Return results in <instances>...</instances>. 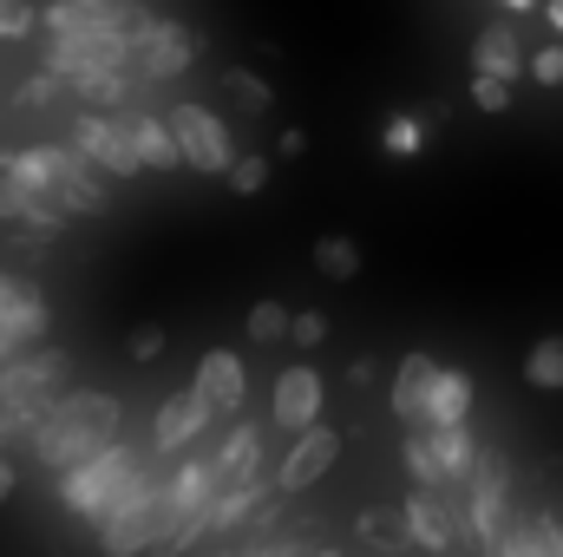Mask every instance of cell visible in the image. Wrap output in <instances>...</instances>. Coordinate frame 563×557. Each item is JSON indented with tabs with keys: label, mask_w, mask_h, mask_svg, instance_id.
Segmentation results:
<instances>
[{
	"label": "cell",
	"mask_w": 563,
	"mask_h": 557,
	"mask_svg": "<svg viewBox=\"0 0 563 557\" xmlns=\"http://www.w3.org/2000/svg\"><path fill=\"white\" fill-rule=\"evenodd\" d=\"M119 426H125V401H119V394L79 387V394H66V401L46 407L40 433H33V459L66 479V472H79V466H92L106 446H119V439H125Z\"/></svg>",
	"instance_id": "6da1fadb"
},
{
	"label": "cell",
	"mask_w": 563,
	"mask_h": 557,
	"mask_svg": "<svg viewBox=\"0 0 563 557\" xmlns=\"http://www.w3.org/2000/svg\"><path fill=\"white\" fill-rule=\"evenodd\" d=\"M0 171L46 190L66 217H99L106 210V177L73 151V144H26V151H0Z\"/></svg>",
	"instance_id": "7a4b0ae2"
},
{
	"label": "cell",
	"mask_w": 563,
	"mask_h": 557,
	"mask_svg": "<svg viewBox=\"0 0 563 557\" xmlns=\"http://www.w3.org/2000/svg\"><path fill=\"white\" fill-rule=\"evenodd\" d=\"M164 532H170V505H164V479H151V472H139V479L125 485V499L99 518V545H106V557L157 551Z\"/></svg>",
	"instance_id": "3957f363"
},
{
	"label": "cell",
	"mask_w": 563,
	"mask_h": 557,
	"mask_svg": "<svg viewBox=\"0 0 563 557\" xmlns=\"http://www.w3.org/2000/svg\"><path fill=\"white\" fill-rule=\"evenodd\" d=\"M478 452H485V446L472 439V426H413L407 446H400V459H407V472L420 479V492H465Z\"/></svg>",
	"instance_id": "277c9868"
},
{
	"label": "cell",
	"mask_w": 563,
	"mask_h": 557,
	"mask_svg": "<svg viewBox=\"0 0 563 557\" xmlns=\"http://www.w3.org/2000/svg\"><path fill=\"white\" fill-rule=\"evenodd\" d=\"M139 472H144L139 446H132V439H119V446H106L92 466H79V472H66V479H59V505H66V512H79L86 525H99V518L125 499V485H132Z\"/></svg>",
	"instance_id": "5b68a950"
},
{
	"label": "cell",
	"mask_w": 563,
	"mask_h": 557,
	"mask_svg": "<svg viewBox=\"0 0 563 557\" xmlns=\"http://www.w3.org/2000/svg\"><path fill=\"white\" fill-rule=\"evenodd\" d=\"M66 374H73V354L66 348H26L0 368V407L26 419H46L53 401H66Z\"/></svg>",
	"instance_id": "8992f818"
},
{
	"label": "cell",
	"mask_w": 563,
	"mask_h": 557,
	"mask_svg": "<svg viewBox=\"0 0 563 557\" xmlns=\"http://www.w3.org/2000/svg\"><path fill=\"white\" fill-rule=\"evenodd\" d=\"M190 59H197V40H190V26H184V20L144 13L139 26H132L125 73H132L139 86H170V79H184V73H190Z\"/></svg>",
	"instance_id": "52a82bcc"
},
{
	"label": "cell",
	"mask_w": 563,
	"mask_h": 557,
	"mask_svg": "<svg viewBox=\"0 0 563 557\" xmlns=\"http://www.w3.org/2000/svg\"><path fill=\"white\" fill-rule=\"evenodd\" d=\"M164 125H170V139H177V157H184V171H203V177H230V164L243 157V151H236V139H230V125H223L210 106H197V99L170 106V112H164Z\"/></svg>",
	"instance_id": "ba28073f"
},
{
	"label": "cell",
	"mask_w": 563,
	"mask_h": 557,
	"mask_svg": "<svg viewBox=\"0 0 563 557\" xmlns=\"http://www.w3.org/2000/svg\"><path fill=\"white\" fill-rule=\"evenodd\" d=\"M511 459L505 452H478V466H472V479H465V532L492 551L505 532H511Z\"/></svg>",
	"instance_id": "9c48e42d"
},
{
	"label": "cell",
	"mask_w": 563,
	"mask_h": 557,
	"mask_svg": "<svg viewBox=\"0 0 563 557\" xmlns=\"http://www.w3.org/2000/svg\"><path fill=\"white\" fill-rule=\"evenodd\" d=\"M125 53H132V26H112V33H66V40H46V73L79 86L92 73H125Z\"/></svg>",
	"instance_id": "30bf717a"
},
{
	"label": "cell",
	"mask_w": 563,
	"mask_h": 557,
	"mask_svg": "<svg viewBox=\"0 0 563 557\" xmlns=\"http://www.w3.org/2000/svg\"><path fill=\"white\" fill-rule=\"evenodd\" d=\"M73 151H79L99 177H139L144 171L125 112H79V119H73Z\"/></svg>",
	"instance_id": "8fae6325"
},
{
	"label": "cell",
	"mask_w": 563,
	"mask_h": 557,
	"mask_svg": "<svg viewBox=\"0 0 563 557\" xmlns=\"http://www.w3.org/2000/svg\"><path fill=\"white\" fill-rule=\"evenodd\" d=\"M210 401L197 394V387H177L164 407H157V419H151V452L157 459H184L197 439H203V426H210Z\"/></svg>",
	"instance_id": "7c38bea8"
},
{
	"label": "cell",
	"mask_w": 563,
	"mask_h": 557,
	"mask_svg": "<svg viewBox=\"0 0 563 557\" xmlns=\"http://www.w3.org/2000/svg\"><path fill=\"white\" fill-rule=\"evenodd\" d=\"M341 433L334 426H308L288 452H282V466H276V492L288 499V492H308V485H321L328 472H334V459H341Z\"/></svg>",
	"instance_id": "4fadbf2b"
},
{
	"label": "cell",
	"mask_w": 563,
	"mask_h": 557,
	"mask_svg": "<svg viewBox=\"0 0 563 557\" xmlns=\"http://www.w3.org/2000/svg\"><path fill=\"white\" fill-rule=\"evenodd\" d=\"M321 401H328V381L308 368V361H295V368H282L276 374V401H269V414H276L282 433H308V426H321Z\"/></svg>",
	"instance_id": "5bb4252c"
},
{
	"label": "cell",
	"mask_w": 563,
	"mask_h": 557,
	"mask_svg": "<svg viewBox=\"0 0 563 557\" xmlns=\"http://www.w3.org/2000/svg\"><path fill=\"white\" fill-rule=\"evenodd\" d=\"M400 512H407V538L420 551H452L465 532V499H452V492H413Z\"/></svg>",
	"instance_id": "9a60e30c"
},
{
	"label": "cell",
	"mask_w": 563,
	"mask_h": 557,
	"mask_svg": "<svg viewBox=\"0 0 563 557\" xmlns=\"http://www.w3.org/2000/svg\"><path fill=\"white\" fill-rule=\"evenodd\" d=\"M144 13L132 0H53L40 13L46 40H66V33H112V26H139Z\"/></svg>",
	"instance_id": "2e32d148"
},
{
	"label": "cell",
	"mask_w": 563,
	"mask_h": 557,
	"mask_svg": "<svg viewBox=\"0 0 563 557\" xmlns=\"http://www.w3.org/2000/svg\"><path fill=\"white\" fill-rule=\"evenodd\" d=\"M46 321H53L46 295L20 276V288L0 302V368H7L13 354H26V348H40V341H46Z\"/></svg>",
	"instance_id": "e0dca14e"
},
{
	"label": "cell",
	"mask_w": 563,
	"mask_h": 557,
	"mask_svg": "<svg viewBox=\"0 0 563 557\" xmlns=\"http://www.w3.org/2000/svg\"><path fill=\"white\" fill-rule=\"evenodd\" d=\"M263 472V426H250V419H236L217 446H210V479H217V499L230 492V485H243V479H256Z\"/></svg>",
	"instance_id": "ac0fdd59"
},
{
	"label": "cell",
	"mask_w": 563,
	"mask_h": 557,
	"mask_svg": "<svg viewBox=\"0 0 563 557\" xmlns=\"http://www.w3.org/2000/svg\"><path fill=\"white\" fill-rule=\"evenodd\" d=\"M190 387L210 401V414H243V394H250L243 354H236V348H210V354L197 361V381H190Z\"/></svg>",
	"instance_id": "d6986e66"
},
{
	"label": "cell",
	"mask_w": 563,
	"mask_h": 557,
	"mask_svg": "<svg viewBox=\"0 0 563 557\" xmlns=\"http://www.w3.org/2000/svg\"><path fill=\"white\" fill-rule=\"evenodd\" d=\"M432 387H439V361L432 354H407L400 368H394V387H387V407H394V419L413 433V426H426V407H432Z\"/></svg>",
	"instance_id": "ffe728a7"
},
{
	"label": "cell",
	"mask_w": 563,
	"mask_h": 557,
	"mask_svg": "<svg viewBox=\"0 0 563 557\" xmlns=\"http://www.w3.org/2000/svg\"><path fill=\"white\" fill-rule=\"evenodd\" d=\"M472 73L505 79V86H518V73H531V53H525V40H518L511 20H492V26L472 40Z\"/></svg>",
	"instance_id": "44dd1931"
},
{
	"label": "cell",
	"mask_w": 563,
	"mask_h": 557,
	"mask_svg": "<svg viewBox=\"0 0 563 557\" xmlns=\"http://www.w3.org/2000/svg\"><path fill=\"white\" fill-rule=\"evenodd\" d=\"M0 223H13V230H40V237H46V230H66L73 217H66L46 190H33V184H20V177L0 171Z\"/></svg>",
	"instance_id": "7402d4cb"
},
{
	"label": "cell",
	"mask_w": 563,
	"mask_h": 557,
	"mask_svg": "<svg viewBox=\"0 0 563 557\" xmlns=\"http://www.w3.org/2000/svg\"><path fill=\"white\" fill-rule=\"evenodd\" d=\"M472 401H478L472 374H465V368H439V387H432L426 426H465V419H472Z\"/></svg>",
	"instance_id": "603a6c76"
},
{
	"label": "cell",
	"mask_w": 563,
	"mask_h": 557,
	"mask_svg": "<svg viewBox=\"0 0 563 557\" xmlns=\"http://www.w3.org/2000/svg\"><path fill=\"white\" fill-rule=\"evenodd\" d=\"M125 119H132V144H139L144 171H184L177 139H170V125H164V119H151V112H125Z\"/></svg>",
	"instance_id": "cb8c5ba5"
},
{
	"label": "cell",
	"mask_w": 563,
	"mask_h": 557,
	"mask_svg": "<svg viewBox=\"0 0 563 557\" xmlns=\"http://www.w3.org/2000/svg\"><path fill=\"white\" fill-rule=\"evenodd\" d=\"M86 112H125L132 106V92H139V79L132 73H92V79H79V86H66Z\"/></svg>",
	"instance_id": "d4e9b609"
},
{
	"label": "cell",
	"mask_w": 563,
	"mask_h": 557,
	"mask_svg": "<svg viewBox=\"0 0 563 557\" xmlns=\"http://www.w3.org/2000/svg\"><path fill=\"white\" fill-rule=\"evenodd\" d=\"M308 263H314L328 282H354V276H361V243H354V237H341V230H328V237H314Z\"/></svg>",
	"instance_id": "484cf974"
},
{
	"label": "cell",
	"mask_w": 563,
	"mask_h": 557,
	"mask_svg": "<svg viewBox=\"0 0 563 557\" xmlns=\"http://www.w3.org/2000/svg\"><path fill=\"white\" fill-rule=\"evenodd\" d=\"M354 532H361V545H374V551H407L413 538H407V512H387V505H367L361 518H354Z\"/></svg>",
	"instance_id": "4316f807"
},
{
	"label": "cell",
	"mask_w": 563,
	"mask_h": 557,
	"mask_svg": "<svg viewBox=\"0 0 563 557\" xmlns=\"http://www.w3.org/2000/svg\"><path fill=\"white\" fill-rule=\"evenodd\" d=\"M525 381L538 394H563V335H544L531 354H525Z\"/></svg>",
	"instance_id": "83f0119b"
},
{
	"label": "cell",
	"mask_w": 563,
	"mask_h": 557,
	"mask_svg": "<svg viewBox=\"0 0 563 557\" xmlns=\"http://www.w3.org/2000/svg\"><path fill=\"white\" fill-rule=\"evenodd\" d=\"M518 545H525V557H563V525L551 512H525L518 518Z\"/></svg>",
	"instance_id": "f1b7e54d"
},
{
	"label": "cell",
	"mask_w": 563,
	"mask_h": 557,
	"mask_svg": "<svg viewBox=\"0 0 563 557\" xmlns=\"http://www.w3.org/2000/svg\"><path fill=\"white\" fill-rule=\"evenodd\" d=\"M380 151H387V157H420V151H426V119L394 112V119H387V132H380Z\"/></svg>",
	"instance_id": "f546056e"
},
{
	"label": "cell",
	"mask_w": 563,
	"mask_h": 557,
	"mask_svg": "<svg viewBox=\"0 0 563 557\" xmlns=\"http://www.w3.org/2000/svg\"><path fill=\"white\" fill-rule=\"evenodd\" d=\"M223 86H230V99H236L243 112H269V106H276V92H269V79H256L250 66H230V73H223Z\"/></svg>",
	"instance_id": "4dcf8cb0"
},
{
	"label": "cell",
	"mask_w": 563,
	"mask_h": 557,
	"mask_svg": "<svg viewBox=\"0 0 563 557\" xmlns=\"http://www.w3.org/2000/svg\"><path fill=\"white\" fill-rule=\"evenodd\" d=\"M288 321H295V315H288L282 302H256L243 328H250V341H256V348H269V341H288Z\"/></svg>",
	"instance_id": "1f68e13d"
},
{
	"label": "cell",
	"mask_w": 563,
	"mask_h": 557,
	"mask_svg": "<svg viewBox=\"0 0 563 557\" xmlns=\"http://www.w3.org/2000/svg\"><path fill=\"white\" fill-rule=\"evenodd\" d=\"M40 33V7L33 0H0V40H33Z\"/></svg>",
	"instance_id": "d6a6232c"
},
{
	"label": "cell",
	"mask_w": 563,
	"mask_h": 557,
	"mask_svg": "<svg viewBox=\"0 0 563 557\" xmlns=\"http://www.w3.org/2000/svg\"><path fill=\"white\" fill-rule=\"evenodd\" d=\"M33 433H40V419L7 414V407H0V459H13V452H33Z\"/></svg>",
	"instance_id": "836d02e7"
},
{
	"label": "cell",
	"mask_w": 563,
	"mask_h": 557,
	"mask_svg": "<svg viewBox=\"0 0 563 557\" xmlns=\"http://www.w3.org/2000/svg\"><path fill=\"white\" fill-rule=\"evenodd\" d=\"M59 92H66V79H53V73L40 66V73H33V79H26L20 92H13V106H20V112H40V106H53Z\"/></svg>",
	"instance_id": "e575fe53"
},
{
	"label": "cell",
	"mask_w": 563,
	"mask_h": 557,
	"mask_svg": "<svg viewBox=\"0 0 563 557\" xmlns=\"http://www.w3.org/2000/svg\"><path fill=\"white\" fill-rule=\"evenodd\" d=\"M465 99H472L478 112H511V99H518V92H511L505 79H485V73H472V86H465Z\"/></svg>",
	"instance_id": "d590c367"
},
{
	"label": "cell",
	"mask_w": 563,
	"mask_h": 557,
	"mask_svg": "<svg viewBox=\"0 0 563 557\" xmlns=\"http://www.w3.org/2000/svg\"><path fill=\"white\" fill-rule=\"evenodd\" d=\"M230 190H236V197L269 190V157H236V164H230Z\"/></svg>",
	"instance_id": "8d00e7d4"
},
{
	"label": "cell",
	"mask_w": 563,
	"mask_h": 557,
	"mask_svg": "<svg viewBox=\"0 0 563 557\" xmlns=\"http://www.w3.org/2000/svg\"><path fill=\"white\" fill-rule=\"evenodd\" d=\"M288 341H295V348H321V341H328V315H321V308H301V315L288 321Z\"/></svg>",
	"instance_id": "74e56055"
},
{
	"label": "cell",
	"mask_w": 563,
	"mask_h": 557,
	"mask_svg": "<svg viewBox=\"0 0 563 557\" xmlns=\"http://www.w3.org/2000/svg\"><path fill=\"white\" fill-rule=\"evenodd\" d=\"M125 354H132L139 368H151V361L164 354V328H132V335H125Z\"/></svg>",
	"instance_id": "f35d334b"
},
{
	"label": "cell",
	"mask_w": 563,
	"mask_h": 557,
	"mask_svg": "<svg viewBox=\"0 0 563 557\" xmlns=\"http://www.w3.org/2000/svg\"><path fill=\"white\" fill-rule=\"evenodd\" d=\"M531 79L538 86H563V46H538L531 53Z\"/></svg>",
	"instance_id": "ab89813d"
},
{
	"label": "cell",
	"mask_w": 563,
	"mask_h": 557,
	"mask_svg": "<svg viewBox=\"0 0 563 557\" xmlns=\"http://www.w3.org/2000/svg\"><path fill=\"white\" fill-rule=\"evenodd\" d=\"M374 374H380V368H374V361H367V354H361V361H354V368H347V387H374Z\"/></svg>",
	"instance_id": "60d3db41"
},
{
	"label": "cell",
	"mask_w": 563,
	"mask_h": 557,
	"mask_svg": "<svg viewBox=\"0 0 563 557\" xmlns=\"http://www.w3.org/2000/svg\"><path fill=\"white\" fill-rule=\"evenodd\" d=\"M276 151H282V157H301V151H308V132H282Z\"/></svg>",
	"instance_id": "b9f144b4"
},
{
	"label": "cell",
	"mask_w": 563,
	"mask_h": 557,
	"mask_svg": "<svg viewBox=\"0 0 563 557\" xmlns=\"http://www.w3.org/2000/svg\"><path fill=\"white\" fill-rule=\"evenodd\" d=\"M13 485H20V472H13V459H0V505L13 499Z\"/></svg>",
	"instance_id": "7bdbcfd3"
},
{
	"label": "cell",
	"mask_w": 563,
	"mask_h": 557,
	"mask_svg": "<svg viewBox=\"0 0 563 557\" xmlns=\"http://www.w3.org/2000/svg\"><path fill=\"white\" fill-rule=\"evenodd\" d=\"M544 20H551V33H563V0H544Z\"/></svg>",
	"instance_id": "ee69618b"
},
{
	"label": "cell",
	"mask_w": 563,
	"mask_h": 557,
	"mask_svg": "<svg viewBox=\"0 0 563 557\" xmlns=\"http://www.w3.org/2000/svg\"><path fill=\"white\" fill-rule=\"evenodd\" d=\"M13 288H20V276H7V270H0V302H7V295H13Z\"/></svg>",
	"instance_id": "f6af8a7d"
},
{
	"label": "cell",
	"mask_w": 563,
	"mask_h": 557,
	"mask_svg": "<svg viewBox=\"0 0 563 557\" xmlns=\"http://www.w3.org/2000/svg\"><path fill=\"white\" fill-rule=\"evenodd\" d=\"M505 7H511V13H531V7H544V0H505Z\"/></svg>",
	"instance_id": "bcb514c9"
},
{
	"label": "cell",
	"mask_w": 563,
	"mask_h": 557,
	"mask_svg": "<svg viewBox=\"0 0 563 557\" xmlns=\"http://www.w3.org/2000/svg\"><path fill=\"white\" fill-rule=\"evenodd\" d=\"M223 557H250V551H243V545H230V551H223Z\"/></svg>",
	"instance_id": "7dc6e473"
},
{
	"label": "cell",
	"mask_w": 563,
	"mask_h": 557,
	"mask_svg": "<svg viewBox=\"0 0 563 557\" xmlns=\"http://www.w3.org/2000/svg\"><path fill=\"white\" fill-rule=\"evenodd\" d=\"M308 557H341V551H308Z\"/></svg>",
	"instance_id": "c3c4849f"
}]
</instances>
